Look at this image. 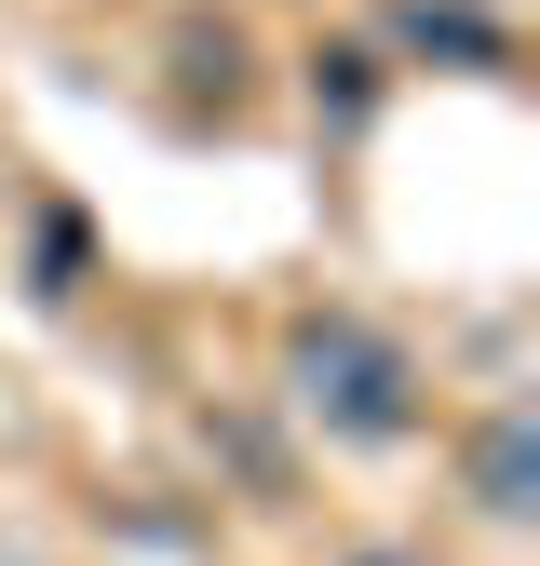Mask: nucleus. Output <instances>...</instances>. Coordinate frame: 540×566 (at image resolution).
I'll return each mask as SVG.
<instances>
[{"label": "nucleus", "mask_w": 540, "mask_h": 566, "mask_svg": "<svg viewBox=\"0 0 540 566\" xmlns=\"http://www.w3.org/2000/svg\"><path fill=\"white\" fill-rule=\"evenodd\" d=\"M284 391H298V418L324 446H405L419 432V365L378 324H352V311H311L284 337Z\"/></svg>", "instance_id": "1"}, {"label": "nucleus", "mask_w": 540, "mask_h": 566, "mask_svg": "<svg viewBox=\"0 0 540 566\" xmlns=\"http://www.w3.org/2000/svg\"><path fill=\"white\" fill-rule=\"evenodd\" d=\"M472 513H487V526H527L540 513V418L527 405H500L487 432H472Z\"/></svg>", "instance_id": "2"}, {"label": "nucleus", "mask_w": 540, "mask_h": 566, "mask_svg": "<svg viewBox=\"0 0 540 566\" xmlns=\"http://www.w3.org/2000/svg\"><path fill=\"white\" fill-rule=\"evenodd\" d=\"M405 41H419V54H459V67H500V28L459 14V0H405Z\"/></svg>", "instance_id": "3"}, {"label": "nucleus", "mask_w": 540, "mask_h": 566, "mask_svg": "<svg viewBox=\"0 0 540 566\" xmlns=\"http://www.w3.org/2000/svg\"><path fill=\"white\" fill-rule=\"evenodd\" d=\"M311 95H324L338 122H365V108H378V82H365V54H311Z\"/></svg>", "instance_id": "4"}, {"label": "nucleus", "mask_w": 540, "mask_h": 566, "mask_svg": "<svg viewBox=\"0 0 540 566\" xmlns=\"http://www.w3.org/2000/svg\"><path fill=\"white\" fill-rule=\"evenodd\" d=\"M352 566H405V553H352Z\"/></svg>", "instance_id": "5"}]
</instances>
